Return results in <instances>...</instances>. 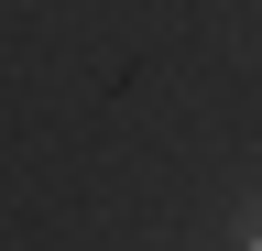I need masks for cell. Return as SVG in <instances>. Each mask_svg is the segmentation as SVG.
I'll list each match as a JSON object with an SVG mask.
<instances>
[{"label": "cell", "mask_w": 262, "mask_h": 251, "mask_svg": "<svg viewBox=\"0 0 262 251\" xmlns=\"http://www.w3.org/2000/svg\"><path fill=\"white\" fill-rule=\"evenodd\" d=\"M229 240H241V251H262V186H251L241 208H229Z\"/></svg>", "instance_id": "1"}]
</instances>
